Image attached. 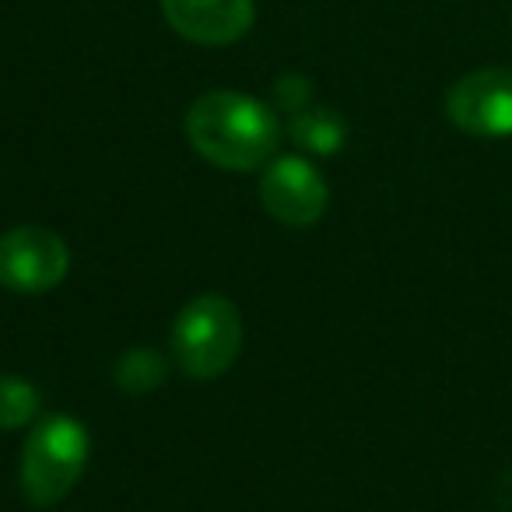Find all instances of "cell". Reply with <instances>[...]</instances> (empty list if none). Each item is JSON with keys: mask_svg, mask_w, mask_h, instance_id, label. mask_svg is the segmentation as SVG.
<instances>
[{"mask_svg": "<svg viewBox=\"0 0 512 512\" xmlns=\"http://www.w3.org/2000/svg\"><path fill=\"white\" fill-rule=\"evenodd\" d=\"M242 348V316L225 295H197L172 323V358L193 379H218Z\"/></svg>", "mask_w": 512, "mask_h": 512, "instance_id": "obj_3", "label": "cell"}, {"mask_svg": "<svg viewBox=\"0 0 512 512\" xmlns=\"http://www.w3.org/2000/svg\"><path fill=\"white\" fill-rule=\"evenodd\" d=\"M446 116L470 137H512V67H481L453 81Z\"/></svg>", "mask_w": 512, "mask_h": 512, "instance_id": "obj_5", "label": "cell"}, {"mask_svg": "<svg viewBox=\"0 0 512 512\" xmlns=\"http://www.w3.org/2000/svg\"><path fill=\"white\" fill-rule=\"evenodd\" d=\"M260 204L274 221H281L288 228L316 225L330 204L327 179L309 158H271L264 169V179H260Z\"/></svg>", "mask_w": 512, "mask_h": 512, "instance_id": "obj_6", "label": "cell"}, {"mask_svg": "<svg viewBox=\"0 0 512 512\" xmlns=\"http://www.w3.org/2000/svg\"><path fill=\"white\" fill-rule=\"evenodd\" d=\"M162 15L176 36L197 46H232L253 29V0H162Z\"/></svg>", "mask_w": 512, "mask_h": 512, "instance_id": "obj_7", "label": "cell"}, {"mask_svg": "<svg viewBox=\"0 0 512 512\" xmlns=\"http://www.w3.org/2000/svg\"><path fill=\"white\" fill-rule=\"evenodd\" d=\"M88 428L71 414H50L29 432L22 449V491L32 505L46 509L71 495L88 467Z\"/></svg>", "mask_w": 512, "mask_h": 512, "instance_id": "obj_2", "label": "cell"}, {"mask_svg": "<svg viewBox=\"0 0 512 512\" xmlns=\"http://www.w3.org/2000/svg\"><path fill=\"white\" fill-rule=\"evenodd\" d=\"M39 407H43V393L36 390V383L18 376H0V428L4 432H15V428L36 421Z\"/></svg>", "mask_w": 512, "mask_h": 512, "instance_id": "obj_10", "label": "cell"}, {"mask_svg": "<svg viewBox=\"0 0 512 512\" xmlns=\"http://www.w3.org/2000/svg\"><path fill=\"white\" fill-rule=\"evenodd\" d=\"M186 137L204 162L225 172L260 169L274 158L281 123L274 109L242 92H207L186 113Z\"/></svg>", "mask_w": 512, "mask_h": 512, "instance_id": "obj_1", "label": "cell"}, {"mask_svg": "<svg viewBox=\"0 0 512 512\" xmlns=\"http://www.w3.org/2000/svg\"><path fill=\"white\" fill-rule=\"evenodd\" d=\"M274 102L292 116L302 113V109L313 102V85H309V78H302V74H281V78L274 81Z\"/></svg>", "mask_w": 512, "mask_h": 512, "instance_id": "obj_11", "label": "cell"}, {"mask_svg": "<svg viewBox=\"0 0 512 512\" xmlns=\"http://www.w3.org/2000/svg\"><path fill=\"white\" fill-rule=\"evenodd\" d=\"M165 372L169 365L155 348H130L116 362V386L127 393H151L165 383Z\"/></svg>", "mask_w": 512, "mask_h": 512, "instance_id": "obj_9", "label": "cell"}, {"mask_svg": "<svg viewBox=\"0 0 512 512\" xmlns=\"http://www.w3.org/2000/svg\"><path fill=\"white\" fill-rule=\"evenodd\" d=\"M288 134L309 155H337L348 141V123H344L341 113L327 106H306L302 113L292 116Z\"/></svg>", "mask_w": 512, "mask_h": 512, "instance_id": "obj_8", "label": "cell"}, {"mask_svg": "<svg viewBox=\"0 0 512 512\" xmlns=\"http://www.w3.org/2000/svg\"><path fill=\"white\" fill-rule=\"evenodd\" d=\"M71 271V249L53 228L25 225L0 235V285L18 295L53 292Z\"/></svg>", "mask_w": 512, "mask_h": 512, "instance_id": "obj_4", "label": "cell"}]
</instances>
